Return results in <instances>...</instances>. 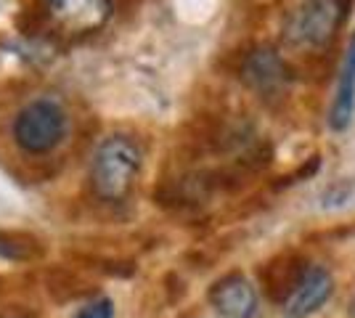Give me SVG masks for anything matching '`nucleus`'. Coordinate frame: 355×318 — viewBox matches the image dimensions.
<instances>
[{
    "label": "nucleus",
    "instance_id": "obj_7",
    "mask_svg": "<svg viewBox=\"0 0 355 318\" xmlns=\"http://www.w3.org/2000/svg\"><path fill=\"white\" fill-rule=\"evenodd\" d=\"M209 303L225 318H252L257 310V292L244 276L231 273L212 287Z\"/></svg>",
    "mask_w": 355,
    "mask_h": 318
},
{
    "label": "nucleus",
    "instance_id": "obj_8",
    "mask_svg": "<svg viewBox=\"0 0 355 318\" xmlns=\"http://www.w3.org/2000/svg\"><path fill=\"white\" fill-rule=\"evenodd\" d=\"M51 8L72 30L98 27L109 14L106 0H51Z\"/></svg>",
    "mask_w": 355,
    "mask_h": 318
},
{
    "label": "nucleus",
    "instance_id": "obj_1",
    "mask_svg": "<svg viewBox=\"0 0 355 318\" xmlns=\"http://www.w3.org/2000/svg\"><path fill=\"white\" fill-rule=\"evenodd\" d=\"M141 165H144V154L130 136L117 133V136L104 138L90 165L93 191L106 202L125 199L141 173Z\"/></svg>",
    "mask_w": 355,
    "mask_h": 318
},
{
    "label": "nucleus",
    "instance_id": "obj_2",
    "mask_svg": "<svg viewBox=\"0 0 355 318\" xmlns=\"http://www.w3.org/2000/svg\"><path fill=\"white\" fill-rule=\"evenodd\" d=\"M355 0H302L284 24V43L302 51L329 46L345 27Z\"/></svg>",
    "mask_w": 355,
    "mask_h": 318
},
{
    "label": "nucleus",
    "instance_id": "obj_11",
    "mask_svg": "<svg viewBox=\"0 0 355 318\" xmlns=\"http://www.w3.org/2000/svg\"><path fill=\"white\" fill-rule=\"evenodd\" d=\"M74 318H114V303L109 300V297H98V300H93V303L83 305Z\"/></svg>",
    "mask_w": 355,
    "mask_h": 318
},
{
    "label": "nucleus",
    "instance_id": "obj_9",
    "mask_svg": "<svg viewBox=\"0 0 355 318\" xmlns=\"http://www.w3.org/2000/svg\"><path fill=\"white\" fill-rule=\"evenodd\" d=\"M305 271H308V263H302L297 255H286V258L270 263L266 271V279H268V284H270L273 297L286 300V297L295 292L297 284H300V279L305 276Z\"/></svg>",
    "mask_w": 355,
    "mask_h": 318
},
{
    "label": "nucleus",
    "instance_id": "obj_4",
    "mask_svg": "<svg viewBox=\"0 0 355 318\" xmlns=\"http://www.w3.org/2000/svg\"><path fill=\"white\" fill-rule=\"evenodd\" d=\"M241 80L260 98L276 101L292 85V69L276 48L257 46L241 61Z\"/></svg>",
    "mask_w": 355,
    "mask_h": 318
},
{
    "label": "nucleus",
    "instance_id": "obj_12",
    "mask_svg": "<svg viewBox=\"0 0 355 318\" xmlns=\"http://www.w3.org/2000/svg\"><path fill=\"white\" fill-rule=\"evenodd\" d=\"M350 310H353V313H355V303H353V308H350Z\"/></svg>",
    "mask_w": 355,
    "mask_h": 318
},
{
    "label": "nucleus",
    "instance_id": "obj_6",
    "mask_svg": "<svg viewBox=\"0 0 355 318\" xmlns=\"http://www.w3.org/2000/svg\"><path fill=\"white\" fill-rule=\"evenodd\" d=\"M355 114V32L345 48V56L337 75V88L329 104V127L334 133H345Z\"/></svg>",
    "mask_w": 355,
    "mask_h": 318
},
{
    "label": "nucleus",
    "instance_id": "obj_10",
    "mask_svg": "<svg viewBox=\"0 0 355 318\" xmlns=\"http://www.w3.org/2000/svg\"><path fill=\"white\" fill-rule=\"evenodd\" d=\"M355 199V181H340L329 186L321 194V207L324 210H342L347 204H353Z\"/></svg>",
    "mask_w": 355,
    "mask_h": 318
},
{
    "label": "nucleus",
    "instance_id": "obj_5",
    "mask_svg": "<svg viewBox=\"0 0 355 318\" xmlns=\"http://www.w3.org/2000/svg\"><path fill=\"white\" fill-rule=\"evenodd\" d=\"M334 292L331 273L321 265H308L305 276L300 279L295 292L284 300V318H308L315 310H321L324 303Z\"/></svg>",
    "mask_w": 355,
    "mask_h": 318
},
{
    "label": "nucleus",
    "instance_id": "obj_3",
    "mask_svg": "<svg viewBox=\"0 0 355 318\" xmlns=\"http://www.w3.org/2000/svg\"><path fill=\"white\" fill-rule=\"evenodd\" d=\"M67 133V117L56 101L37 98L27 104L14 120V141L21 152L45 154L56 149Z\"/></svg>",
    "mask_w": 355,
    "mask_h": 318
}]
</instances>
